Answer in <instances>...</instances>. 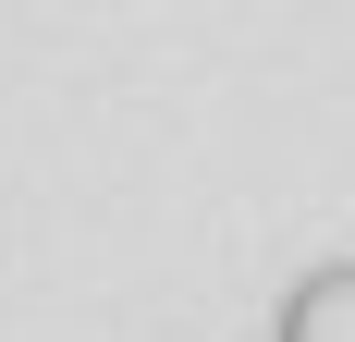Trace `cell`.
Returning a JSON list of instances; mask_svg holds the SVG:
<instances>
[{"instance_id":"6da1fadb","label":"cell","mask_w":355,"mask_h":342,"mask_svg":"<svg viewBox=\"0 0 355 342\" xmlns=\"http://www.w3.org/2000/svg\"><path fill=\"white\" fill-rule=\"evenodd\" d=\"M270 342H355V257H319V269L282 294Z\"/></svg>"}]
</instances>
